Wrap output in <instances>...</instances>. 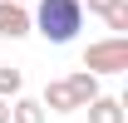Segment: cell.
<instances>
[{"instance_id":"7","label":"cell","mask_w":128,"mask_h":123,"mask_svg":"<svg viewBox=\"0 0 128 123\" xmlns=\"http://www.w3.org/2000/svg\"><path fill=\"white\" fill-rule=\"evenodd\" d=\"M20 89H25V74H20L15 64H0V98H5V104H15Z\"/></svg>"},{"instance_id":"9","label":"cell","mask_w":128,"mask_h":123,"mask_svg":"<svg viewBox=\"0 0 128 123\" xmlns=\"http://www.w3.org/2000/svg\"><path fill=\"white\" fill-rule=\"evenodd\" d=\"M113 5H123V0H89V10H94V15H108Z\"/></svg>"},{"instance_id":"6","label":"cell","mask_w":128,"mask_h":123,"mask_svg":"<svg viewBox=\"0 0 128 123\" xmlns=\"http://www.w3.org/2000/svg\"><path fill=\"white\" fill-rule=\"evenodd\" d=\"M49 113L44 108H40V98H25V94H20L15 104H10V123H44Z\"/></svg>"},{"instance_id":"8","label":"cell","mask_w":128,"mask_h":123,"mask_svg":"<svg viewBox=\"0 0 128 123\" xmlns=\"http://www.w3.org/2000/svg\"><path fill=\"white\" fill-rule=\"evenodd\" d=\"M104 25H108L113 34H128V0H123V5H113L108 15H104Z\"/></svg>"},{"instance_id":"10","label":"cell","mask_w":128,"mask_h":123,"mask_svg":"<svg viewBox=\"0 0 128 123\" xmlns=\"http://www.w3.org/2000/svg\"><path fill=\"white\" fill-rule=\"evenodd\" d=\"M0 123H10V104H5V98H0Z\"/></svg>"},{"instance_id":"5","label":"cell","mask_w":128,"mask_h":123,"mask_svg":"<svg viewBox=\"0 0 128 123\" xmlns=\"http://www.w3.org/2000/svg\"><path fill=\"white\" fill-rule=\"evenodd\" d=\"M89 123H128L123 98H113V94H98L94 104H89Z\"/></svg>"},{"instance_id":"1","label":"cell","mask_w":128,"mask_h":123,"mask_svg":"<svg viewBox=\"0 0 128 123\" xmlns=\"http://www.w3.org/2000/svg\"><path fill=\"white\" fill-rule=\"evenodd\" d=\"M30 30L44 34L49 44H69V40L84 30V0H34Z\"/></svg>"},{"instance_id":"4","label":"cell","mask_w":128,"mask_h":123,"mask_svg":"<svg viewBox=\"0 0 128 123\" xmlns=\"http://www.w3.org/2000/svg\"><path fill=\"white\" fill-rule=\"evenodd\" d=\"M25 34H30V10L0 0V40H25Z\"/></svg>"},{"instance_id":"3","label":"cell","mask_w":128,"mask_h":123,"mask_svg":"<svg viewBox=\"0 0 128 123\" xmlns=\"http://www.w3.org/2000/svg\"><path fill=\"white\" fill-rule=\"evenodd\" d=\"M40 108H44V113H79V98H74V89H69V79H49Z\"/></svg>"},{"instance_id":"2","label":"cell","mask_w":128,"mask_h":123,"mask_svg":"<svg viewBox=\"0 0 128 123\" xmlns=\"http://www.w3.org/2000/svg\"><path fill=\"white\" fill-rule=\"evenodd\" d=\"M84 74H128V34H104L84 49Z\"/></svg>"},{"instance_id":"11","label":"cell","mask_w":128,"mask_h":123,"mask_svg":"<svg viewBox=\"0 0 128 123\" xmlns=\"http://www.w3.org/2000/svg\"><path fill=\"white\" fill-rule=\"evenodd\" d=\"M5 5H25V10H30V5H34V0H5Z\"/></svg>"}]
</instances>
